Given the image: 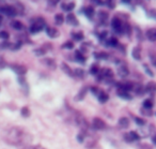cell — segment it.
I'll return each mask as SVG.
<instances>
[{
    "label": "cell",
    "mask_w": 156,
    "mask_h": 149,
    "mask_svg": "<svg viewBox=\"0 0 156 149\" xmlns=\"http://www.w3.org/2000/svg\"><path fill=\"white\" fill-rule=\"evenodd\" d=\"M5 140L8 144L13 145V146H20V145L28 144L31 140V135L22 128L13 127L8 130Z\"/></svg>",
    "instance_id": "6da1fadb"
},
{
    "label": "cell",
    "mask_w": 156,
    "mask_h": 149,
    "mask_svg": "<svg viewBox=\"0 0 156 149\" xmlns=\"http://www.w3.org/2000/svg\"><path fill=\"white\" fill-rule=\"evenodd\" d=\"M44 26H45V20H44L43 18H37V20H35L34 22H33V24L30 26V33L35 35V33L40 32V31L44 28Z\"/></svg>",
    "instance_id": "7a4b0ae2"
},
{
    "label": "cell",
    "mask_w": 156,
    "mask_h": 149,
    "mask_svg": "<svg viewBox=\"0 0 156 149\" xmlns=\"http://www.w3.org/2000/svg\"><path fill=\"white\" fill-rule=\"evenodd\" d=\"M111 27L117 33H123V24H122L120 18L113 17L111 20Z\"/></svg>",
    "instance_id": "3957f363"
},
{
    "label": "cell",
    "mask_w": 156,
    "mask_h": 149,
    "mask_svg": "<svg viewBox=\"0 0 156 149\" xmlns=\"http://www.w3.org/2000/svg\"><path fill=\"white\" fill-rule=\"evenodd\" d=\"M2 13H5V15L10 16V17H13L17 14V10L13 6H5V7H3Z\"/></svg>",
    "instance_id": "277c9868"
},
{
    "label": "cell",
    "mask_w": 156,
    "mask_h": 149,
    "mask_svg": "<svg viewBox=\"0 0 156 149\" xmlns=\"http://www.w3.org/2000/svg\"><path fill=\"white\" fill-rule=\"evenodd\" d=\"M92 127L95 130H103L106 128V123L104 122V120H102L101 118H94L93 123H92Z\"/></svg>",
    "instance_id": "5b68a950"
},
{
    "label": "cell",
    "mask_w": 156,
    "mask_h": 149,
    "mask_svg": "<svg viewBox=\"0 0 156 149\" xmlns=\"http://www.w3.org/2000/svg\"><path fill=\"white\" fill-rule=\"evenodd\" d=\"M118 74H119L121 77H126V76L129 74V71H128V68L126 67L124 63H121V65L118 67Z\"/></svg>",
    "instance_id": "8992f818"
},
{
    "label": "cell",
    "mask_w": 156,
    "mask_h": 149,
    "mask_svg": "<svg viewBox=\"0 0 156 149\" xmlns=\"http://www.w3.org/2000/svg\"><path fill=\"white\" fill-rule=\"evenodd\" d=\"M145 92H147L149 95H154L156 92V83L155 82H150L147 83V85L145 86Z\"/></svg>",
    "instance_id": "52a82bcc"
},
{
    "label": "cell",
    "mask_w": 156,
    "mask_h": 149,
    "mask_svg": "<svg viewBox=\"0 0 156 149\" xmlns=\"http://www.w3.org/2000/svg\"><path fill=\"white\" fill-rule=\"evenodd\" d=\"M11 69L13 70L15 73H17L18 75H24V74L27 72L26 68L23 67V65H12Z\"/></svg>",
    "instance_id": "ba28073f"
},
{
    "label": "cell",
    "mask_w": 156,
    "mask_h": 149,
    "mask_svg": "<svg viewBox=\"0 0 156 149\" xmlns=\"http://www.w3.org/2000/svg\"><path fill=\"white\" fill-rule=\"evenodd\" d=\"M125 140H127V142H135V140H139V138H140V136L137 134V132L135 131H130L128 134H125Z\"/></svg>",
    "instance_id": "9c48e42d"
},
{
    "label": "cell",
    "mask_w": 156,
    "mask_h": 149,
    "mask_svg": "<svg viewBox=\"0 0 156 149\" xmlns=\"http://www.w3.org/2000/svg\"><path fill=\"white\" fill-rule=\"evenodd\" d=\"M66 23L69 25H71V26H73V27H76V26H78V20H76V17H75V15H73V14H69V15L66 16Z\"/></svg>",
    "instance_id": "30bf717a"
},
{
    "label": "cell",
    "mask_w": 156,
    "mask_h": 149,
    "mask_svg": "<svg viewBox=\"0 0 156 149\" xmlns=\"http://www.w3.org/2000/svg\"><path fill=\"white\" fill-rule=\"evenodd\" d=\"M46 33H47L48 37L52 38V39H55V38H57L59 35L58 30L56 28H52V27H47L46 28Z\"/></svg>",
    "instance_id": "8fae6325"
},
{
    "label": "cell",
    "mask_w": 156,
    "mask_h": 149,
    "mask_svg": "<svg viewBox=\"0 0 156 149\" xmlns=\"http://www.w3.org/2000/svg\"><path fill=\"white\" fill-rule=\"evenodd\" d=\"M75 60L78 61L79 63H85L86 62V57L80 50H76L75 52Z\"/></svg>",
    "instance_id": "7c38bea8"
},
{
    "label": "cell",
    "mask_w": 156,
    "mask_h": 149,
    "mask_svg": "<svg viewBox=\"0 0 156 149\" xmlns=\"http://www.w3.org/2000/svg\"><path fill=\"white\" fill-rule=\"evenodd\" d=\"M147 38L152 42H155L156 41V29L155 28H152L149 29L147 31Z\"/></svg>",
    "instance_id": "4fadbf2b"
},
{
    "label": "cell",
    "mask_w": 156,
    "mask_h": 149,
    "mask_svg": "<svg viewBox=\"0 0 156 149\" xmlns=\"http://www.w3.org/2000/svg\"><path fill=\"white\" fill-rule=\"evenodd\" d=\"M61 69L63 70V72H64L65 74H67L69 76H72V77H74V71L69 67V65H67V63L63 62L62 65H61Z\"/></svg>",
    "instance_id": "5bb4252c"
},
{
    "label": "cell",
    "mask_w": 156,
    "mask_h": 149,
    "mask_svg": "<svg viewBox=\"0 0 156 149\" xmlns=\"http://www.w3.org/2000/svg\"><path fill=\"white\" fill-rule=\"evenodd\" d=\"M102 74H103V76H104V78H107V80H112L113 78V72L111 71L110 69H107V68L103 69Z\"/></svg>",
    "instance_id": "9a60e30c"
},
{
    "label": "cell",
    "mask_w": 156,
    "mask_h": 149,
    "mask_svg": "<svg viewBox=\"0 0 156 149\" xmlns=\"http://www.w3.org/2000/svg\"><path fill=\"white\" fill-rule=\"evenodd\" d=\"M98 101H100L101 103H106V102L108 101L109 97H108V95H107L106 92H104V91H101V92L98 93Z\"/></svg>",
    "instance_id": "2e32d148"
},
{
    "label": "cell",
    "mask_w": 156,
    "mask_h": 149,
    "mask_svg": "<svg viewBox=\"0 0 156 149\" xmlns=\"http://www.w3.org/2000/svg\"><path fill=\"white\" fill-rule=\"evenodd\" d=\"M118 95L121 97V98H123V99H125V100L132 99V97L129 95L128 91H125V90H123V89H119V90H118Z\"/></svg>",
    "instance_id": "e0dca14e"
},
{
    "label": "cell",
    "mask_w": 156,
    "mask_h": 149,
    "mask_svg": "<svg viewBox=\"0 0 156 149\" xmlns=\"http://www.w3.org/2000/svg\"><path fill=\"white\" fill-rule=\"evenodd\" d=\"M11 26L13 29H15V30H22L23 28H24V25H23L22 22H20V20H13V22L11 23Z\"/></svg>",
    "instance_id": "ac0fdd59"
},
{
    "label": "cell",
    "mask_w": 156,
    "mask_h": 149,
    "mask_svg": "<svg viewBox=\"0 0 156 149\" xmlns=\"http://www.w3.org/2000/svg\"><path fill=\"white\" fill-rule=\"evenodd\" d=\"M132 55H133V57H134V59H136V60H140V59H141V50H140V47H135L134 50H133Z\"/></svg>",
    "instance_id": "d6986e66"
},
{
    "label": "cell",
    "mask_w": 156,
    "mask_h": 149,
    "mask_svg": "<svg viewBox=\"0 0 156 149\" xmlns=\"http://www.w3.org/2000/svg\"><path fill=\"white\" fill-rule=\"evenodd\" d=\"M83 13H85V15L87 16L88 18H90V20H91V18L93 17V15H94V9L92 7H88V8H86V9H85Z\"/></svg>",
    "instance_id": "ffe728a7"
},
{
    "label": "cell",
    "mask_w": 156,
    "mask_h": 149,
    "mask_svg": "<svg viewBox=\"0 0 156 149\" xmlns=\"http://www.w3.org/2000/svg\"><path fill=\"white\" fill-rule=\"evenodd\" d=\"M119 125L121 128H127L128 125H129V120H128L126 117H122V118H120V120H119Z\"/></svg>",
    "instance_id": "44dd1931"
},
{
    "label": "cell",
    "mask_w": 156,
    "mask_h": 149,
    "mask_svg": "<svg viewBox=\"0 0 156 149\" xmlns=\"http://www.w3.org/2000/svg\"><path fill=\"white\" fill-rule=\"evenodd\" d=\"M135 92L137 95H143L145 93V87L141 86V85H137L135 87Z\"/></svg>",
    "instance_id": "7402d4cb"
},
{
    "label": "cell",
    "mask_w": 156,
    "mask_h": 149,
    "mask_svg": "<svg viewBox=\"0 0 156 149\" xmlns=\"http://www.w3.org/2000/svg\"><path fill=\"white\" fill-rule=\"evenodd\" d=\"M118 44H119V42H118V39L115 37L110 38V39L107 41V46H111V47H115V46H118Z\"/></svg>",
    "instance_id": "603a6c76"
},
{
    "label": "cell",
    "mask_w": 156,
    "mask_h": 149,
    "mask_svg": "<svg viewBox=\"0 0 156 149\" xmlns=\"http://www.w3.org/2000/svg\"><path fill=\"white\" fill-rule=\"evenodd\" d=\"M100 67H98V65H92L91 68H90V74H92V75H98V73H100Z\"/></svg>",
    "instance_id": "cb8c5ba5"
},
{
    "label": "cell",
    "mask_w": 156,
    "mask_h": 149,
    "mask_svg": "<svg viewBox=\"0 0 156 149\" xmlns=\"http://www.w3.org/2000/svg\"><path fill=\"white\" fill-rule=\"evenodd\" d=\"M74 77H78V78L85 77V71L83 69H76L74 71Z\"/></svg>",
    "instance_id": "d4e9b609"
},
{
    "label": "cell",
    "mask_w": 156,
    "mask_h": 149,
    "mask_svg": "<svg viewBox=\"0 0 156 149\" xmlns=\"http://www.w3.org/2000/svg\"><path fill=\"white\" fill-rule=\"evenodd\" d=\"M63 22H64V16L62 14H57L55 16V23H56V25H62Z\"/></svg>",
    "instance_id": "484cf974"
},
{
    "label": "cell",
    "mask_w": 156,
    "mask_h": 149,
    "mask_svg": "<svg viewBox=\"0 0 156 149\" xmlns=\"http://www.w3.org/2000/svg\"><path fill=\"white\" fill-rule=\"evenodd\" d=\"M87 91H88V89L86 88V87H85V88H83L80 91H79V93H78V95L75 98V99H76V100H78V101H80V100H83V98H85V95H86V93H87Z\"/></svg>",
    "instance_id": "4316f807"
},
{
    "label": "cell",
    "mask_w": 156,
    "mask_h": 149,
    "mask_svg": "<svg viewBox=\"0 0 156 149\" xmlns=\"http://www.w3.org/2000/svg\"><path fill=\"white\" fill-rule=\"evenodd\" d=\"M44 63H45L46 65H48L49 68H51V69H55L56 68V62H55L54 59H44Z\"/></svg>",
    "instance_id": "83f0119b"
},
{
    "label": "cell",
    "mask_w": 156,
    "mask_h": 149,
    "mask_svg": "<svg viewBox=\"0 0 156 149\" xmlns=\"http://www.w3.org/2000/svg\"><path fill=\"white\" fill-rule=\"evenodd\" d=\"M98 17H100V20H102V23H105L108 20V13L104 11H100L98 12Z\"/></svg>",
    "instance_id": "f1b7e54d"
},
{
    "label": "cell",
    "mask_w": 156,
    "mask_h": 149,
    "mask_svg": "<svg viewBox=\"0 0 156 149\" xmlns=\"http://www.w3.org/2000/svg\"><path fill=\"white\" fill-rule=\"evenodd\" d=\"M105 5L108 7V9L113 10L115 8V5H117V2H115V0H105Z\"/></svg>",
    "instance_id": "f546056e"
},
{
    "label": "cell",
    "mask_w": 156,
    "mask_h": 149,
    "mask_svg": "<svg viewBox=\"0 0 156 149\" xmlns=\"http://www.w3.org/2000/svg\"><path fill=\"white\" fill-rule=\"evenodd\" d=\"M143 107L147 108V110H151L153 107V101L151 99H147L143 102Z\"/></svg>",
    "instance_id": "4dcf8cb0"
},
{
    "label": "cell",
    "mask_w": 156,
    "mask_h": 149,
    "mask_svg": "<svg viewBox=\"0 0 156 149\" xmlns=\"http://www.w3.org/2000/svg\"><path fill=\"white\" fill-rule=\"evenodd\" d=\"M61 7H62V9L65 10V11H72V10L75 8V3L69 2V3H67V5H62Z\"/></svg>",
    "instance_id": "1f68e13d"
},
{
    "label": "cell",
    "mask_w": 156,
    "mask_h": 149,
    "mask_svg": "<svg viewBox=\"0 0 156 149\" xmlns=\"http://www.w3.org/2000/svg\"><path fill=\"white\" fill-rule=\"evenodd\" d=\"M72 37H73V39L76 40V41H81V40L83 39V35L81 32H77V33L73 32L72 33Z\"/></svg>",
    "instance_id": "d6a6232c"
},
{
    "label": "cell",
    "mask_w": 156,
    "mask_h": 149,
    "mask_svg": "<svg viewBox=\"0 0 156 149\" xmlns=\"http://www.w3.org/2000/svg\"><path fill=\"white\" fill-rule=\"evenodd\" d=\"M86 135H87V133H86V131H81L80 133L77 135V140L79 143H83V140H85L86 138Z\"/></svg>",
    "instance_id": "836d02e7"
},
{
    "label": "cell",
    "mask_w": 156,
    "mask_h": 149,
    "mask_svg": "<svg viewBox=\"0 0 156 149\" xmlns=\"http://www.w3.org/2000/svg\"><path fill=\"white\" fill-rule=\"evenodd\" d=\"M94 57H95L96 59H103V60H105V59L108 58V55L105 54V53H96V54H94Z\"/></svg>",
    "instance_id": "e575fe53"
},
{
    "label": "cell",
    "mask_w": 156,
    "mask_h": 149,
    "mask_svg": "<svg viewBox=\"0 0 156 149\" xmlns=\"http://www.w3.org/2000/svg\"><path fill=\"white\" fill-rule=\"evenodd\" d=\"M62 48H66V50H73V48H74V43H73V42H71V41L65 42V43L62 45Z\"/></svg>",
    "instance_id": "d590c367"
},
{
    "label": "cell",
    "mask_w": 156,
    "mask_h": 149,
    "mask_svg": "<svg viewBox=\"0 0 156 149\" xmlns=\"http://www.w3.org/2000/svg\"><path fill=\"white\" fill-rule=\"evenodd\" d=\"M123 32L127 33L128 35H130V32H132V27H130V25H128V24L123 25Z\"/></svg>",
    "instance_id": "8d00e7d4"
},
{
    "label": "cell",
    "mask_w": 156,
    "mask_h": 149,
    "mask_svg": "<svg viewBox=\"0 0 156 149\" xmlns=\"http://www.w3.org/2000/svg\"><path fill=\"white\" fill-rule=\"evenodd\" d=\"M20 113H22L23 117H29V115H30V110H29V108L26 107V106L22 108V112Z\"/></svg>",
    "instance_id": "74e56055"
},
{
    "label": "cell",
    "mask_w": 156,
    "mask_h": 149,
    "mask_svg": "<svg viewBox=\"0 0 156 149\" xmlns=\"http://www.w3.org/2000/svg\"><path fill=\"white\" fill-rule=\"evenodd\" d=\"M9 32H7V31H0V39L2 40H8L9 39Z\"/></svg>",
    "instance_id": "f35d334b"
},
{
    "label": "cell",
    "mask_w": 156,
    "mask_h": 149,
    "mask_svg": "<svg viewBox=\"0 0 156 149\" xmlns=\"http://www.w3.org/2000/svg\"><path fill=\"white\" fill-rule=\"evenodd\" d=\"M45 53H46V50H44V48H37V50H34V54L37 55V56H43Z\"/></svg>",
    "instance_id": "ab89813d"
},
{
    "label": "cell",
    "mask_w": 156,
    "mask_h": 149,
    "mask_svg": "<svg viewBox=\"0 0 156 149\" xmlns=\"http://www.w3.org/2000/svg\"><path fill=\"white\" fill-rule=\"evenodd\" d=\"M12 44L10 42H2V43L0 44V47L1 48H11Z\"/></svg>",
    "instance_id": "60d3db41"
},
{
    "label": "cell",
    "mask_w": 156,
    "mask_h": 149,
    "mask_svg": "<svg viewBox=\"0 0 156 149\" xmlns=\"http://www.w3.org/2000/svg\"><path fill=\"white\" fill-rule=\"evenodd\" d=\"M135 121H136V123L138 125H143L145 123V121L143 120L142 118H139V117H136V118H135Z\"/></svg>",
    "instance_id": "b9f144b4"
},
{
    "label": "cell",
    "mask_w": 156,
    "mask_h": 149,
    "mask_svg": "<svg viewBox=\"0 0 156 149\" xmlns=\"http://www.w3.org/2000/svg\"><path fill=\"white\" fill-rule=\"evenodd\" d=\"M90 90H91V92L93 93L94 95H96V97H98V93L101 92V90L98 88H96V87H91V89H90Z\"/></svg>",
    "instance_id": "7bdbcfd3"
},
{
    "label": "cell",
    "mask_w": 156,
    "mask_h": 149,
    "mask_svg": "<svg viewBox=\"0 0 156 149\" xmlns=\"http://www.w3.org/2000/svg\"><path fill=\"white\" fill-rule=\"evenodd\" d=\"M143 68H144L145 72H147V74H149V75H150V76H153V75H154V74H153V72H152V71H151V70H150V69H149V67H147V65H143Z\"/></svg>",
    "instance_id": "ee69618b"
},
{
    "label": "cell",
    "mask_w": 156,
    "mask_h": 149,
    "mask_svg": "<svg viewBox=\"0 0 156 149\" xmlns=\"http://www.w3.org/2000/svg\"><path fill=\"white\" fill-rule=\"evenodd\" d=\"M24 149H45L44 147H42L41 145H37L34 147H25Z\"/></svg>",
    "instance_id": "f6af8a7d"
},
{
    "label": "cell",
    "mask_w": 156,
    "mask_h": 149,
    "mask_svg": "<svg viewBox=\"0 0 156 149\" xmlns=\"http://www.w3.org/2000/svg\"><path fill=\"white\" fill-rule=\"evenodd\" d=\"M106 37H107V31H104V32H101L100 35H98V38H100L101 40H104Z\"/></svg>",
    "instance_id": "bcb514c9"
},
{
    "label": "cell",
    "mask_w": 156,
    "mask_h": 149,
    "mask_svg": "<svg viewBox=\"0 0 156 149\" xmlns=\"http://www.w3.org/2000/svg\"><path fill=\"white\" fill-rule=\"evenodd\" d=\"M47 1H48V3H50L51 6H56L57 3H59L60 0H47Z\"/></svg>",
    "instance_id": "7dc6e473"
},
{
    "label": "cell",
    "mask_w": 156,
    "mask_h": 149,
    "mask_svg": "<svg viewBox=\"0 0 156 149\" xmlns=\"http://www.w3.org/2000/svg\"><path fill=\"white\" fill-rule=\"evenodd\" d=\"M151 62L154 67H156V57L155 56H151Z\"/></svg>",
    "instance_id": "c3c4849f"
},
{
    "label": "cell",
    "mask_w": 156,
    "mask_h": 149,
    "mask_svg": "<svg viewBox=\"0 0 156 149\" xmlns=\"http://www.w3.org/2000/svg\"><path fill=\"white\" fill-rule=\"evenodd\" d=\"M93 1L96 3V5H103V3H104V2L102 1V0H93Z\"/></svg>",
    "instance_id": "681fc988"
},
{
    "label": "cell",
    "mask_w": 156,
    "mask_h": 149,
    "mask_svg": "<svg viewBox=\"0 0 156 149\" xmlns=\"http://www.w3.org/2000/svg\"><path fill=\"white\" fill-rule=\"evenodd\" d=\"M2 20H3L2 15H0V26H1V24H2Z\"/></svg>",
    "instance_id": "f907efd6"
},
{
    "label": "cell",
    "mask_w": 156,
    "mask_h": 149,
    "mask_svg": "<svg viewBox=\"0 0 156 149\" xmlns=\"http://www.w3.org/2000/svg\"><path fill=\"white\" fill-rule=\"evenodd\" d=\"M122 2H124V3H129L130 0H122Z\"/></svg>",
    "instance_id": "816d5d0a"
},
{
    "label": "cell",
    "mask_w": 156,
    "mask_h": 149,
    "mask_svg": "<svg viewBox=\"0 0 156 149\" xmlns=\"http://www.w3.org/2000/svg\"><path fill=\"white\" fill-rule=\"evenodd\" d=\"M153 142L156 144V136H154V137H153Z\"/></svg>",
    "instance_id": "f5cc1de1"
},
{
    "label": "cell",
    "mask_w": 156,
    "mask_h": 149,
    "mask_svg": "<svg viewBox=\"0 0 156 149\" xmlns=\"http://www.w3.org/2000/svg\"><path fill=\"white\" fill-rule=\"evenodd\" d=\"M2 10H3V7H1V6H0V12H1V13H2Z\"/></svg>",
    "instance_id": "db71d44e"
}]
</instances>
